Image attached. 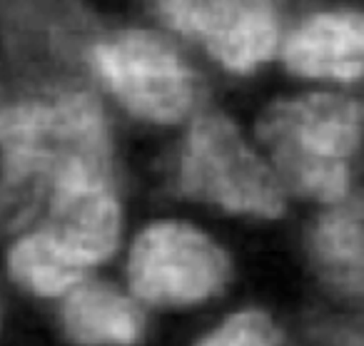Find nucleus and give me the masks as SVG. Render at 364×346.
<instances>
[{"mask_svg": "<svg viewBox=\"0 0 364 346\" xmlns=\"http://www.w3.org/2000/svg\"><path fill=\"white\" fill-rule=\"evenodd\" d=\"M112 271L157 324L190 326L240 296L245 261L205 222L157 215L127 232Z\"/></svg>", "mask_w": 364, "mask_h": 346, "instance_id": "nucleus-1", "label": "nucleus"}, {"mask_svg": "<svg viewBox=\"0 0 364 346\" xmlns=\"http://www.w3.org/2000/svg\"><path fill=\"white\" fill-rule=\"evenodd\" d=\"M255 142L289 200L332 207L352 197L354 160L364 147V100L309 90L267 102Z\"/></svg>", "mask_w": 364, "mask_h": 346, "instance_id": "nucleus-2", "label": "nucleus"}, {"mask_svg": "<svg viewBox=\"0 0 364 346\" xmlns=\"http://www.w3.org/2000/svg\"><path fill=\"white\" fill-rule=\"evenodd\" d=\"M170 190L182 202L247 225H274L289 212L267 157L223 110H203L185 125Z\"/></svg>", "mask_w": 364, "mask_h": 346, "instance_id": "nucleus-3", "label": "nucleus"}, {"mask_svg": "<svg viewBox=\"0 0 364 346\" xmlns=\"http://www.w3.org/2000/svg\"><path fill=\"white\" fill-rule=\"evenodd\" d=\"M87 80H95L142 125H188L205 110L200 72L172 43L150 31L97 38L87 53Z\"/></svg>", "mask_w": 364, "mask_h": 346, "instance_id": "nucleus-4", "label": "nucleus"}, {"mask_svg": "<svg viewBox=\"0 0 364 346\" xmlns=\"http://www.w3.org/2000/svg\"><path fill=\"white\" fill-rule=\"evenodd\" d=\"M0 28L36 87L87 82V53L100 36L80 0H0Z\"/></svg>", "mask_w": 364, "mask_h": 346, "instance_id": "nucleus-5", "label": "nucleus"}, {"mask_svg": "<svg viewBox=\"0 0 364 346\" xmlns=\"http://www.w3.org/2000/svg\"><path fill=\"white\" fill-rule=\"evenodd\" d=\"M172 31L200 43L232 75H250L279 48V28L267 0H160Z\"/></svg>", "mask_w": 364, "mask_h": 346, "instance_id": "nucleus-6", "label": "nucleus"}, {"mask_svg": "<svg viewBox=\"0 0 364 346\" xmlns=\"http://www.w3.org/2000/svg\"><path fill=\"white\" fill-rule=\"evenodd\" d=\"M304 276L327 304H364V190L307 222L299 239Z\"/></svg>", "mask_w": 364, "mask_h": 346, "instance_id": "nucleus-7", "label": "nucleus"}, {"mask_svg": "<svg viewBox=\"0 0 364 346\" xmlns=\"http://www.w3.org/2000/svg\"><path fill=\"white\" fill-rule=\"evenodd\" d=\"M53 319L65 346H152L160 329L115 271L82 279L53 306Z\"/></svg>", "mask_w": 364, "mask_h": 346, "instance_id": "nucleus-8", "label": "nucleus"}, {"mask_svg": "<svg viewBox=\"0 0 364 346\" xmlns=\"http://www.w3.org/2000/svg\"><path fill=\"white\" fill-rule=\"evenodd\" d=\"M282 65L312 82H359L364 77V16L319 13L282 45Z\"/></svg>", "mask_w": 364, "mask_h": 346, "instance_id": "nucleus-9", "label": "nucleus"}, {"mask_svg": "<svg viewBox=\"0 0 364 346\" xmlns=\"http://www.w3.org/2000/svg\"><path fill=\"white\" fill-rule=\"evenodd\" d=\"M185 329L182 346H297V324L257 296H235Z\"/></svg>", "mask_w": 364, "mask_h": 346, "instance_id": "nucleus-10", "label": "nucleus"}, {"mask_svg": "<svg viewBox=\"0 0 364 346\" xmlns=\"http://www.w3.org/2000/svg\"><path fill=\"white\" fill-rule=\"evenodd\" d=\"M6 274L16 289L36 301L55 306L82 279L85 269L63 249L43 225L28 227L6 252Z\"/></svg>", "mask_w": 364, "mask_h": 346, "instance_id": "nucleus-11", "label": "nucleus"}, {"mask_svg": "<svg viewBox=\"0 0 364 346\" xmlns=\"http://www.w3.org/2000/svg\"><path fill=\"white\" fill-rule=\"evenodd\" d=\"M297 346H364V304L319 301L297 321Z\"/></svg>", "mask_w": 364, "mask_h": 346, "instance_id": "nucleus-12", "label": "nucleus"}, {"mask_svg": "<svg viewBox=\"0 0 364 346\" xmlns=\"http://www.w3.org/2000/svg\"><path fill=\"white\" fill-rule=\"evenodd\" d=\"M0 326H3V304H0Z\"/></svg>", "mask_w": 364, "mask_h": 346, "instance_id": "nucleus-13", "label": "nucleus"}]
</instances>
